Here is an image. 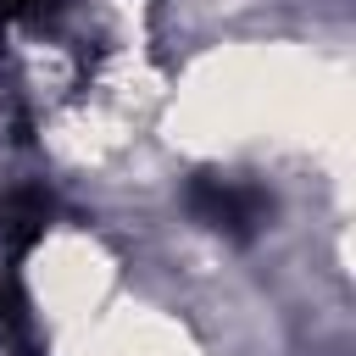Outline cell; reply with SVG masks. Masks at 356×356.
Here are the masks:
<instances>
[{"mask_svg": "<svg viewBox=\"0 0 356 356\" xmlns=\"http://www.w3.org/2000/svg\"><path fill=\"white\" fill-rule=\"evenodd\" d=\"M184 200H189V211H195L211 234H222V239H256V234L267 228V217H273L267 189L250 184V178H228V172H195Z\"/></svg>", "mask_w": 356, "mask_h": 356, "instance_id": "1", "label": "cell"}, {"mask_svg": "<svg viewBox=\"0 0 356 356\" xmlns=\"http://www.w3.org/2000/svg\"><path fill=\"white\" fill-rule=\"evenodd\" d=\"M50 217H56V200H50L39 184L11 189V195L0 200V250H6V261H22V256L44 239Z\"/></svg>", "mask_w": 356, "mask_h": 356, "instance_id": "2", "label": "cell"}, {"mask_svg": "<svg viewBox=\"0 0 356 356\" xmlns=\"http://www.w3.org/2000/svg\"><path fill=\"white\" fill-rule=\"evenodd\" d=\"M0 345L17 350V356H44V339H39V323H33V306H28L17 261L0 267Z\"/></svg>", "mask_w": 356, "mask_h": 356, "instance_id": "3", "label": "cell"}, {"mask_svg": "<svg viewBox=\"0 0 356 356\" xmlns=\"http://www.w3.org/2000/svg\"><path fill=\"white\" fill-rule=\"evenodd\" d=\"M61 11V0H0V33L6 28H44Z\"/></svg>", "mask_w": 356, "mask_h": 356, "instance_id": "4", "label": "cell"}]
</instances>
